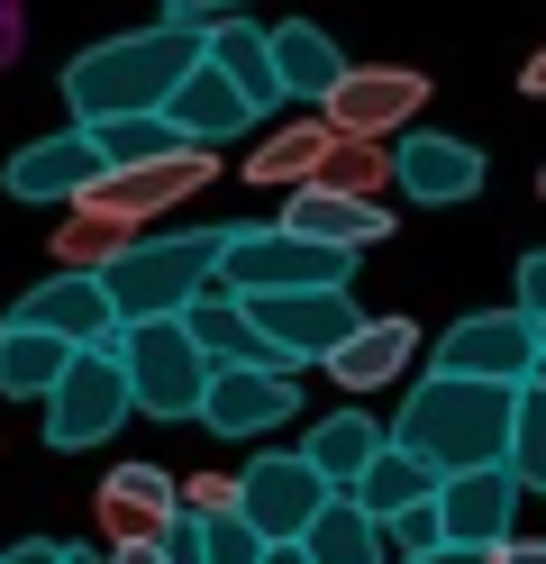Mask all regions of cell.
I'll list each match as a JSON object with an SVG mask.
<instances>
[{"label":"cell","mask_w":546,"mask_h":564,"mask_svg":"<svg viewBox=\"0 0 546 564\" xmlns=\"http://www.w3.org/2000/svg\"><path fill=\"white\" fill-rule=\"evenodd\" d=\"M492 564H546V538H510V546H501Z\"/></svg>","instance_id":"cell-39"},{"label":"cell","mask_w":546,"mask_h":564,"mask_svg":"<svg viewBox=\"0 0 546 564\" xmlns=\"http://www.w3.org/2000/svg\"><path fill=\"white\" fill-rule=\"evenodd\" d=\"M537 365H546V319H537Z\"/></svg>","instance_id":"cell-44"},{"label":"cell","mask_w":546,"mask_h":564,"mask_svg":"<svg viewBox=\"0 0 546 564\" xmlns=\"http://www.w3.org/2000/svg\"><path fill=\"white\" fill-rule=\"evenodd\" d=\"M201 64L192 28H128V37H100L64 64V100H73V128H100V119H164L173 83Z\"/></svg>","instance_id":"cell-1"},{"label":"cell","mask_w":546,"mask_h":564,"mask_svg":"<svg viewBox=\"0 0 546 564\" xmlns=\"http://www.w3.org/2000/svg\"><path fill=\"white\" fill-rule=\"evenodd\" d=\"M237 310H246L255 328H265V346H274L291 373H301L310 356L328 365V356H338V346L355 337V319H364L355 292H291V301H237Z\"/></svg>","instance_id":"cell-11"},{"label":"cell","mask_w":546,"mask_h":564,"mask_svg":"<svg viewBox=\"0 0 546 564\" xmlns=\"http://www.w3.org/2000/svg\"><path fill=\"white\" fill-rule=\"evenodd\" d=\"M137 237H146V228L109 219V209H73V219L55 228V264H64V273H92V282H100V273L119 264V256H128Z\"/></svg>","instance_id":"cell-28"},{"label":"cell","mask_w":546,"mask_h":564,"mask_svg":"<svg viewBox=\"0 0 546 564\" xmlns=\"http://www.w3.org/2000/svg\"><path fill=\"white\" fill-rule=\"evenodd\" d=\"M392 183L410 200H428V209H456V200L483 192V147H464V137H447V128H410L400 155H392Z\"/></svg>","instance_id":"cell-15"},{"label":"cell","mask_w":546,"mask_h":564,"mask_svg":"<svg viewBox=\"0 0 546 564\" xmlns=\"http://www.w3.org/2000/svg\"><path fill=\"white\" fill-rule=\"evenodd\" d=\"M100 538H109V555H128V546H164L173 528H182V501H173V474H156V465H109V482H100Z\"/></svg>","instance_id":"cell-13"},{"label":"cell","mask_w":546,"mask_h":564,"mask_svg":"<svg viewBox=\"0 0 546 564\" xmlns=\"http://www.w3.org/2000/svg\"><path fill=\"white\" fill-rule=\"evenodd\" d=\"M128 419V382H119V356L109 346H92V356H73L64 382L46 392V446H100L109 429Z\"/></svg>","instance_id":"cell-9"},{"label":"cell","mask_w":546,"mask_h":564,"mask_svg":"<svg viewBox=\"0 0 546 564\" xmlns=\"http://www.w3.org/2000/svg\"><path fill=\"white\" fill-rule=\"evenodd\" d=\"M291 410H301V382L291 373H210L201 429L210 437H265V429H282Z\"/></svg>","instance_id":"cell-17"},{"label":"cell","mask_w":546,"mask_h":564,"mask_svg":"<svg viewBox=\"0 0 546 564\" xmlns=\"http://www.w3.org/2000/svg\"><path fill=\"white\" fill-rule=\"evenodd\" d=\"M265 55H274V83H282V100H328L346 83V55H338V37L328 28H310V19H282V28H265Z\"/></svg>","instance_id":"cell-21"},{"label":"cell","mask_w":546,"mask_h":564,"mask_svg":"<svg viewBox=\"0 0 546 564\" xmlns=\"http://www.w3.org/2000/svg\"><path fill=\"white\" fill-rule=\"evenodd\" d=\"M510 310H520L528 328L546 319V246H537V256H520V301H510Z\"/></svg>","instance_id":"cell-37"},{"label":"cell","mask_w":546,"mask_h":564,"mask_svg":"<svg viewBox=\"0 0 546 564\" xmlns=\"http://www.w3.org/2000/svg\"><path fill=\"white\" fill-rule=\"evenodd\" d=\"M10 328H36V337L73 346V356H92V346L119 337V310H109V292L92 273H55V282H36V292L10 310Z\"/></svg>","instance_id":"cell-14"},{"label":"cell","mask_w":546,"mask_h":564,"mask_svg":"<svg viewBox=\"0 0 546 564\" xmlns=\"http://www.w3.org/2000/svg\"><path fill=\"white\" fill-rule=\"evenodd\" d=\"M346 273H355V256H328V246H310V237L228 228L210 292L218 301H291V292H346Z\"/></svg>","instance_id":"cell-4"},{"label":"cell","mask_w":546,"mask_h":564,"mask_svg":"<svg viewBox=\"0 0 546 564\" xmlns=\"http://www.w3.org/2000/svg\"><path fill=\"white\" fill-rule=\"evenodd\" d=\"M192 546H201V564H265V538L228 510V519H192Z\"/></svg>","instance_id":"cell-33"},{"label":"cell","mask_w":546,"mask_h":564,"mask_svg":"<svg viewBox=\"0 0 546 564\" xmlns=\"http://www.w3.org/2000/svg\"><path fill=\"white\" fill-rule=\"evenodd\" d=\"M109 356H119L128 410H156V419H201L210 365H201V346L182 337V319H156V328H119V337H109Z\"/></svg>","instance_id":"cell-5"},{"label":"cell","mask_w":546,"mask_h":564,"mask_svg":"<svg viewBox=\"0 0 546 564\" xmlns=\"http://www.w3.org/2000/svg\"><path fill=\"white\" fill-rule=\"evenodd\" d=\"M428 110V74H410V64H346V83L319 100V119L338 128V137H400Z\"/></svg>","instance_id":"cell-7"},{"label":"cell","mask_w":546,"mask_h":564,"mask_svg":"<svg viewBox=\"0 0 546 564\" xmlns=\"http://www.w3.org/2000/svg\"><path fill=\"white\" fill-rule=\"evenodd\" d=\"M410 356H419V328H410V319H355V337L328 356V373H338L346 392H383Z\"/></svg>","instance_id":"cell-23"},{"label":"cell","mask_w":546,"mask_h":564,"mask_svg":"<svg viewBox=\"0 0 546 564\" xmlns=\"http://www.w3.org/2000/svg\"><path fill=\"white\" fill-rule=\"evenodd\" d=\"M520 91H528V100H546V46H537V55L520 64Z\"/></svg>","instance_id":"cell-40"},{"label":"cell","mask_w":546,"mask_h":564,"mask_svg":"<svg viewBox=\"0 0 546 564\" xmlns=\"http://www.w3.org/2000/svg\"><path fill=\"white\" fill-rule=\"evenodd\" d=\"M92 137V155H100V173H128V164H156V155H182V137L164 128V119H100V128H83Z\"/></svg>","instance_id":"cell-31"},{"label":"cell","mask_w":546,"mask_h":564,"mask_svg":"<svg viewBox=\"0 0 546 564\" xmlns=\"http://www.w3.org/2000/svg\"><path fill=\"white\" fill-rule=\"evenodd\" d=\"M346 501H355L364 519L383 528V519H400V510H419V501H437V474L419 465V455H400V446H383L374 465L355 474V491H346Z\"/></svg>","instance_id":"cell-26"},{"label":"cell","mask_w":546,"mask_h":564,"mask_svg":"<svg viewBox=\"0 0 546 564\" xmlns=\"http://www.w3.org/2000/svg\"><path fill=\"white\" fill-rule=\"evenodd\" d=\"M328 119H301V128H282V137H265V147L246 155V183L255 192H301L310 173H319V155H328Z\"/></svg>","instance_id":"cell-27"},{"label":"cell","mask_w":546,"mask_h":564,"mask_svg":"<svg viewBox=\"0 0 546 564\" xmlns=\"http://www.w3.org/2000/svg\"><path fill=\"white\" fill-rule=\"evenodd\" d=\"M383 555H392V564H419V555H437V510L419 501V510L383 519Z\"/></svg>","instance_id":"cell-34"},{"label":"cell","mask_w":546,"mask_h":564,"mask_svg":"<svg viewBox=\"0 0 546 564\" xmlns=\"http://www.w3.org/2000/svg\"><path fill=\"white\" fill-rule=\"evenodd\" d=\"M164 128L182 137V147L218 155V137H246V128H255V110H246V100L210 74V64H192V74L173 83V100H164Z\"/></svg>","instance_id":"cell-20"},{"label":"cell","mask_w":546,"mask_h":564,"mask_svg":"<svg viewBox=\"0 0 546 564\" xmlns=\"http://www.w3.org/2000/svg\"><path fill=\"white\" fill-rule=\"evenodd\" d=\"M64 564H109V555H83V546H64Z\"/></svg>","instance_id":"cell-43"},{"label":"cell","mask_w":546,"mask_h":564,"mask_svg":"<svg viewBox=\"0 0 546 564\" xmlns=\"http://www.w3.org/2000/svg\"><path fill=\"white\" fill-rule=\"evenodd\" d=\"M92 183H100V155H92V137L83 128H64V137H36V147H19L10 155V173H0V192L10 200H92Z\"/></svg>","instance_id":"cell-16"},{"label":"cell","mask_w":546,"mask_h":564,"mask_svg":"<svg viewBox=\"0 0 546 564\" xmlns=\"http://www.w3.org/2000/svg\"><path fill=\"white\" fill-rule=\"evenodd\" d=\"M173 501H182V519H228L237 510V482L228 474H192V482H173Z\"/></svg>","instance_id":"cell-35"},{"label":"cell","mask_w":546,"mask_h":564,"mask_svg":"<svg viewBox=\"0 0 546 564\" xmlns=\"http://www.w3.org/2000/svg\"><path fill=\"white\" fill-rule=\"evenodd\" d=\"M428 510H437V546H456V555H501L510 538H520V482H510L501 465L447 474Z\"/></svg>","instance_id":"cell-8"},{"label":"cell","mask_w":546,"mask_h":564,"mask_svg":"<svg viewBox=\"0 0 546 564\" xmlns=\"http://www.w3.org/2000/svg\"><path fill=\"white\" fill-rule=\"evenodd\" d=\"M510 410H520V392H492V382H447V373H428L410 401H400L392 419V446L400 455H419V465L447 482V474H483L510 455Z\"/></svg>","instance_id":"cell-2"},{"label":"cell","mask_w":546,"mask_h":564,"mask_svg":"<svg viewBox=\"0 0 546 564\" xmlns=\"http://www.w3.org/2000/svg\"><path fill=\"white\" fill-rule=\"evenodd\" d=\"M319 501H328V482L301 465V455H255V465L237 474V519L265 546H301V528L319 519Z\"/></svg>","instance_id":"cell-10"},{"label":"cell","mask_w":546,"mask_h":564,"mask_svg":"<svg viewBox=\"0 0 546 564\" xmlns=\"http://www.w3.org/2000/svg\"><path fill=\"white\" fill-rule=\"evenodd\" d=\"M274 228L328 246V256H364V246L392 237V209H374V200H328V192H291V209H282Z\"/></svg>","instance_id":"cell-19"},{"label":"cell","mask_w":546,"mask_h":564,"mask_svg":"<svg viewBox=\"0 0 546 564\" xmlns=\"http://www.w3.org/2000/svg\"><path fill=\"white\" fill-rule=\"evenodd\" d=\"M392 437L374 429V419H364V410H338V419H319V429L301 437V465L328 482V491H355V474L364 465H374V455H383Z\"/></svg>","instance_id":"cell-24"},{"label":"cell","mask_w":546,"mask_h":564,"mask_svg":"<svg viewBox=\"0 0 546 564\" xmlns=\"http://www.w3.org/2000/svg\"><path fill=\"white\" fill-rule=\"evenodd\" d=\"M265 564H301V546H265Z\"/></svg>","instance_id":"cell-42"},{"label":"cell","mask_w":546,"mask_h":564,"mask_svg":"<svg viewBox=\"0 0 546 564\" xmlns=\"http://www.w3.org/2000/svg\"><path fill=\"white\" fill-rule=\"evenodd\" d=\"M301 564H392V555H383V528L364 519L346 491H328L319 519L301 528Z\"/></svg>","instance_id":"cell-25"},{"label":"cell","mask_w":546,"mask_h":564,"mask_svg":"<svg viewBox=\"0 0 546 564\" xmlns=\"http://www.w3.org/2000/svg\"><path fill=\"white\" fill-rule=\"evenodd\" d=\"M201 64H210V74H218V83H228V91L246 100L255 119H265L274 100H282V83H274V55H265V28H246V19L210 28V37H201Z\"/></svg>","instance_id":"cell-22"},{"label":"cell","mask_w":546,"mask_h":564,"mask_svg":"<svg viewBox=\"0 0 546 564\" xmlns=\"http://www.w3.org/2000/svg\"><path fill=\"white\" fill-rule=\"evenodd\" d=\"M537 365V328L520 319V310H473V319H456L447 337H437L428 373L447 382H492V392H520Z\"/></svg>","instance_id":"cell-6"},{"label":"cell","mask_w":546,"mask_h":564,"mask_svg":"<svg viewBox=\"0 0 546 564\" xmlns=\"http://www.w3.org/2000/svg\"><path fill=\"white\" fill-rule=\"evenodd\" d=\"M0 564H64L55 538H19V546H0Z\"/></svg>","instance_id":"cell-38"},{"label":"cell","mask_w":546,"mask_h":564,"mask_svg":"<svg viewBox=\"0 0 546 564\" xmlns=\"http://www.w3.org/2000/svg\"><path fill=\"white\" fill-rule=\"evenodd\" d=\"M537 200H546V173H537Z\"/></svg>","instance_id":"cell-46"},{"label":"cell","mask_w":546,"mask_h":564,"mask_svg":"<svg viewBox=\"0 0 546 564\" xmlns=\"http://www.w3.org/2000/svg\"><path fill=\"white\" fill-rule=\"evenodd\" d=\"M218 246H228V228H156V237H137L128 256L100 273L119 328H156V319H182L192 301H210Z\"/></svg>","instance_id":"cell-3"},{"label":"cell","mask_w":546,"mask_h":564,"mask_svg":"<svg viewBox=\"0 0 546 564\" xmlns=\"http://www.w3.org/2000/svg\"><path fill=\"white\" fill-rule=\"evenodd\" d=\"M182 337L201 346V365H210V373H291L274 346H265V328H255L237 301H218V292L182 310Z\"/></svg>","instance_id":"cell-18"},{"label":"cell","mask_w":546,"mask_h":564,"mask_svg":"<svg viewBox=\"0 0 546 564\" xmlns=\"http://www.w3.org/2000/svg\"><path fill=\"white\" fill-rule=\"evenodd\" d=\"M528 382H537V392H546V365H528Z\"/></svg>","instance_id":"cell-45"},{"label":"cell","mask_w":546,"mask_h":564,"mask_svg":"<svg viewBox=\"0 0 546 564\" xmlns=\"http://www.w3.org/2000/svg\"><path fill=\"white\" fill-rule=\"evenodd\" d=\"M218 173V155H201V147H182V155H156V164H128V173H100L92 183V200H73V209H109V219H128V228H146L156 209H173V200H192L201 183Z\"/></svg>","instance_id":"cell-12"},{"label":"cell","mask_w":546,"mask_h":564,"mask_svg":"<svg viewBox=\"0 0 546 564\" xmlns=\"http://www.w3.org/2000/svg\"><path fill=\"white\" fill-rule=\"evenodd\" d=\"M255 0H164V28H192V37H210V28H228L246 19Z\"/></svg>","instance_id":"cell-36"},{"label":"cell","mask_w":546,"mask_h":564,"mask_svg":"<svg viewBox=\"0 0 546 564\" xmlns=\"http://www.w3.org/2000/svg\"><path fill=\"white\" fill-rule=\"evenodd\" d=\"M392 183V155L383 147H364V137H328V155H319V173L301 192H328V200H374Z\"/></svg>","instance_id":"cell-30"},{"label":"cell","mask_w":546,"mask_h":564,"mask_svg":"<svg viewBox=\"0 0 546 564\" xmlns=\"http://www.w3.org/2000/svg\"><path fill=\"white\" fill-rule=\"evenodd\" d=\"M64 365H73V346L36 337V328H0V392L10 401H46L64 382Z\"/></svg>","instance_id":"cell-29"},{"label":"cell","mask_w":546,"mask_h":564,"mask_svg":"<svg viewBox=\"0 0 546 564\" xmlns=\"http://www.w3.org/2000/svg\"><path fill=\"white\" fill-rule=\"evenodd\" d=\"M419 564H483V555H456V546H437V555H419Z\"/></svg>","instance_id":"cell-41"},{"label":"cell","mask_w":546,"mask_h":564,"mask_svg":"<svg viewBox=\"0 0 546 564\" xmlns=\"http://www.w3.org/2000/svg\"><path fill=\"white\" fill-rule=\"evenodd\" d=\"M501 474L520 482V491H546V392H537V382H520V410H510V455H501Z\"/></svg>","instance_id":"cell-32"}]
</instances>
